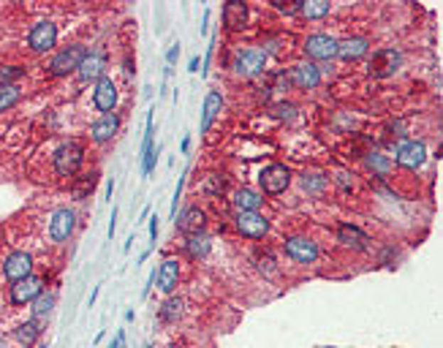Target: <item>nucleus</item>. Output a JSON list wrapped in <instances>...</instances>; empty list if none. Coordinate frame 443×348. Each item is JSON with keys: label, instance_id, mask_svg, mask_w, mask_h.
<instances>
[{"label": "nucleus", "instance_id": "5701e85b", "mask_svg": "<svg viewBox=\"0 0 443 348\" xmlns=\"http://www.w3.org/2000/svg\"><path fill=\"white\" fill-rule=\"evenodd\" d=\"M223 109V95L218 90L207 93V98H204V109H201V125L199 131L201 134H207L210 131V125H213V120L218 117V112Z\"/></svg>", "mask_w": 443, "mask_h": 348}, {"label": "nucleus", "instance_id": "a878e982", "mask_svg": "<svg viewBox=\"0 0 443 348\" xmlns=\"http://www.w3.org/2000/svg\"><path fill=\"white\" fill-rule=\"evenodd\" d=\"M210 237L207 234H191L188 237V243H185V251H188V256L193 258H204L207 253H210Z\"/></svg>", "mask_w": 443, "mask_h": 348}, {"label": "nucleus", "instance_id": "f704fd0d", "mask_svg": "<svg viewBox=\"0 0 443 348\" xmlns=\"http://www.w3.org/2000/svg\"><path fill=\"white\" fill-rule=\"evenodd\" d=\"M204 191H207V194H213V196H220V194L226 191V180H220L218 174H210L207 182H204Z\"/></svg>", "mask_w": 443, "mask_h": 348}, {"label": "nucleus", "instance_id": "2eb2a0df", "mask_svg": "<svg viewBox=\"0 0 443 348\" xmlns=\"http://www.w3.org/2000/svg\"><path fill=\"white\" fill-rule=\"evenodd\" d=\"M92 104L98 112H114V106H117V88H114V82L109 79V76H101L98 82H95V90H92Z\"/></svg>", "mask_w": 443, "mask_h": 348}, {"label": "nucleus", "instance_id": "7c9ffc66", "mask_svg": "<svg viewBox=\"0 0 443 348\" xmlns=\"http://www.w3.org/2000/svg\"><path fill=\"white\" fill-rule=\"evenodd\" d=\"M180 313H183V300H180V297H171V300L164 302L158 316H161V321H177Z\"/></svg>", "mask_w": 443, "mask_h": 348}, {"label": "nucleus", "instance_id": "6e6552de", "mask_svg": "<svg viewBox=\"0 0 443 348\" xmlns=\"http://www.w3.org/2000/svg\"><path fill=\"white\" fill-rule=\"evenodd\" d=\"M305 55L310 60H332L337 58V38L326 33H316L305 41Z\"/></svg>", "mask_w": 443, "mask_h": 348}, {"label": "nucleus", "instance_id": "39448f33", "mask_svg": "<svg viewBox=\"0 0 443 348\" xmlns=\"http://www.w3.org/2000/svg\"><path fill=\"white\" fill-rule=\"evenodd\" d=\"M28 44H31L33 52H49L52 46L58 44V25L49 22V19H41L31 28V36H28Z\"/></svg>", "mask_w": 443, "mask_h": 348}, {"label": "nucleus", "instance_id": "4468645a", "mask_svg": "<svg viewBox=\"0 0 443 348\" xmlns=\"http://www.w3.org/2000/svg\"><path fill=\"white\" fill-rule=\"evenodd\" d=\"M77 76L82 82H98L101 76H107V55L101 49H92L85 55V60L79 65Z\"/></svg>", "mask_w": 443, "mask_h": 348}, {"label": "nucleus", "instance_id": "f3484780", "mask_svg": "<svg viewBox=\"0 0 443 348\" xmlns=\"http://www.w3.org/2000/svg\"><path fill=\"white\" fill-rule=\"evenodd\" d=\"M174 226H177V231H183V234H201L204 231V226H207V215H204V210H199V207H185L177 218H174Z\"/></svg>", "mask_w": 443, "mask_h": 348}, {"label": "nucleus", "instance_id": "412c9836", "mask_svg": "<svg viewBox=\"0 0 443 348\" xmlns=\"http://www.w3.org/2000/svg\"><path fill=\"white\" fill-rule=\"evenodd\" d=\"M155 280H158V288H161L164 294H171V291L177 288V280H180V264H177L174 258H166V261L161 264V270L155 273Z\"/></svg>", "mask_w": 443, "mask_h": 348}, {"label": "nucleus", "instance_id": "c9c22d12", "mask_svg": "<svg viewBox=\"0 0 443 348\" xmlns=\"http://www.w3.org/2000/svg\"><path fill=\"white\" fill-rule=\"evenodd\" d=\"M272 112H275V117H280V120H291L297 109L291 104H277V106H272Z\"/></svg>", "mask_w": 443, "mask_h": 348}, {"label": "nucleus", "instance_id": "b1692460", "mask_svg": "<svg viewBox=\"0 0 443 348\" xmlns=\"http://www.w3.org/2000/svg\"><path fill=\"white\" fill-rule=\"evenodd\" d=\"M41 332H44V321H25V324H19L14 329V337L16 343H22V346H33L38 337H41Z\"/></svg>", "mask_w": 443, "mask_h": 348}, {"label": "nucleus", "instance_id": "a211bd4d", "mask_svg": "<svg viewBox=\"0 0 443 348\" xmlns=\"http://www.w3.org/2000/svg\"><path fill=\"white\" fill-rule=\"evenodd\" d=\"M289 79H291V85H297V88H302V90H313V88L321 85V71H319V65H313V63H299V65L291 68Z\"/></svg>", "mask_w": 443, "mask_h": 348}, {"label": "nucleus", "instance_id": "0eeeda50", "mask_svg": "<svg viewBox=\"0 0 443 348\" xmlns=\"http://www.w3.org/2000/svg\"><path fill=\"white\" fill-rule=\"evenodd\" d=\"M28 275H33V256L25 253V251H14L9 253V258L3 261V278L9 283H16V280H25Z\"/></svg>", "mask_w": 443, "mask_h": 348}, {"label": "nucleus", "instance_id": "6ab92c4d", "mask_svg": "<svg viewBox=\"0 0 443 348\" xmlns=\"http://www.w3.org/2000/svg\"><path fill=\"white\" fill-rule=\"evenodd\" d=\"M370 44H367V38L362 36H353V38H343V41H337V58H343L346 63H353L359 60V58H365Z\"/></svg>", "mask_w": 443, "mask_h": 348}, {"label": "nucleus", "instance_id": "c756f323", "mask_svg": "<svg viewBox=\"0 0 443 348\" xmlns=\"http://www.w3.org/2000/svg\"><path fill=\"white\" fill-rule=\"evenodd\" d=\"M302 188H305L307 194H316V196H319V194H324V191H326V177H324V174H316V172H310V174H302Z\"/></svg>", "mask_w": 443, "mask_h": 348}, {"label": "nucleus", "instance_id": "f257e3e1", "mask_svg": "<svg viewBox=\"0 0 443 348\" xmlns=\"http://www.w3.org/2000/svg\"><path fill=\"white\" fill-rule=\"evenodd\" d=\"M82 161H85V150H82V144H77V142H65L52 155L55 172L60 177H74L79 169H82Z\"/></svg>", "mask_w": 443, "mask_h": 348}, {"label": "nucleus", "instance_id": "f8f14e48", "mask_svg": "<svg viewBox=\"0 0 443 348\" xmlns=\"http://www.w3.org/2000/svg\"><path fill=\"white\" fill-rule=\"evenodd\" d=\"M237 228H240L242 237L261 240L269 231V221L261 212H237Z\"/></svg>", "mask_w": 443, "mask_h": 348}, {"label": "nucleus", "instance_id": "aec40b11", "mask_svg": "<svg viewBox=\"0 0 443 348\" xmlns=\"http://www.w3.org/2000/svg\"><path fill=\"white\" fill-rule=\"evenodd\" d=\"M245 22H247V6L242 0H229L223 6V25L229 31H242Z\"/></svg>", "mask_w": 443, "mask_h": 348}, {"label": "nucleus", "instance_id": "ddd939ff", "mask_svg": "<svg viewBox=\"0 0 443 348\" xmlns=\"http://www.w3.org/2000/svg\"><path fill=\"white\" fill-rule=\"evenodd\" d=\"M283 248H286V256L299 261V264H313L319 258V245L307 237H289Z\"/></svg>", "mask_w": 443, "mask_h": 348}, {"label": "nucleus", "instance_id": "4be33fe9", "mask_svg": "<svg viewBox=\"0 0 443 348\" xmlns=\"http://www.w3.org/2000/svg\"><path fill=\"white\" fill-rule=\"evenodd\" d=\"M337 243H343L346 248H353V251H365L370 237H367L362 228L351 226V223H343L337 228Z\"/></svg>", "mask_w": 443, "mask_h": 348}, {"label": "nucleus", "instance_id": "37998d69", "mask_svg": "<svg viewBox=\"0 0 443 348\" xmlns=\"http://www.w3.org/2000/svg\"><path fill=\"white\" fill-rule=\"evenodd\" d=\"M0 348H6V343H3V337H0Z\"/></svg>", "mask_w": 443, "mask_h": 348}, {"label": "nucleus", "instance_id": "1a4fd4ad", "mask_svg": "<svg viewBox=\"0 0 443 348\" xmlns=\"http://www.w3.org/2000/svg\"><path fill=\"white\" fill-rule=\"evenodd\" d=\"M74 226H77V215H74V210L60 207V210L52 215V221H49V237H52L55 243H68V237L74 234Z\"/></svg>", "mask_w": 443, "mask_h": 348}, {"label": "nucleus", "instance_id": "ea45409f", "mask_svg": "<svg viewBox=\"0 0 443 348\" xmlns=\"http://www.w3.org/2000/svg\"><path fill=\"white\" fill-rule=\"evenodd\" d=\"M114 221H117V210L112 207V221H109V228H107L109 240H112V237H114V231H117V223H114Z\"/></svg>", "mask_w": 443, "mask_h": 348}, {"label": "nucleus", "instance_id": "e433bc0d", "mask_svg": "<svg viewBox=\"0 0 443 348\" xmlns=\"http://www.w3.org/2000/svg\"><path fill=\"white\" fill-rule=\"evenodd\" d=\"M272 3H275V9L286 11V14H297V11H299V6H302V0H291V3H283V0H272Z\"/></svg>", "mask_w": 443, "mask_h": 348}, {"label": "nucleus", "instance_id": "473e14b6", "mask_svg": "<svg viewBox=\"0 0 443 348\" xmlns=\"http://www.w3.org/2000/svg\"><path fill=\"white\" fill-rule=\"evenodd\" d=\"M22 76H25V68H19V65H3V68H0V88L14 85Z\"/></svg>", "mask_w": 443, "mask_h": 348}, {"label": "nucleus", "instance_id": "f03ea898", "mask_svg": "<svg viewBox=\"0 0 443 348\" xmlns=\"http://www.w3.org/2000/svg\"><path fill=\"white\" fill-rule=\"evenodd\" d=\"M85 55H87V49H85L82 44L63 46L60 52L52 58V63H49V74L65 76V74H71V71H79V65H82V60H85Z\"/></svg>", "mask_w": 443, "mask_h": 348}, {"label": "nucleus", "instance_id": "79ce46f5", "mask_svg": "<svg viewBox=\"0 0 443 348\" xmlns=\"http://www.w3.org/2000/svg\"><path fill=\"white\" fill-rule=\"evenodd\" d=\"M191 74H196L199 71V58H191V68H188Z\"/></svg>", "mask_w": 443, "mask_h": 348}, {"label": "nucleus", "instance_id": "2f4dec72", "mask_svg": "<svg viewBox=\"0 0 443 348\" xmlns=\"http://www.w3.org/2000/svg\"><path fill=\"white\" fill-rule=\"evenodd\" d=\"M367 167L373 169V172H375V174H389V169H392V161H389V158H386V155H381V152H370V155H367Z\"/></svg>", "mask_w": 443, "mask_h": 348}, {"label": "nucleus", "instance_id": "423d86ee", "mask_svg": "<svg viewBox=\"0 0 443 348\" xmlns=\"http://www.w3.org/2000/svg\"><path fill=\"white\" fill-rule=\"evenodd\" d=\"M41 294H44V278L41 275H28L25 280L11 283V305H31Z\"/></svg>", "mask_w": 443, "mask_h": 348}, {"label": "nucleus", "instance_id": "bb28decb", "mask_svg": "<svg viewBox=\"0 0 443 348\" xmlns=\"http://www.w3.org/2000/svg\"><path fill=\"white\" fill-rule=\"evenodd\" d=\"M299 14L307 16V19H321V16L329 14V3L326 0H302Z\"/></svg>", "mask_w": 443, "mask_h": 348}, {"label": "nucleus", "instance_id": "cd10ccee", "mask_svg": "<svg viewBox=\"0 0 443 348\" xmlns=\"http://www.w3.org/2000/svg\"><path fill=\"white\" fill-rule=\"evenodd\" d=\"M31 305H33V318L36 321H46L49 313H52V307H55V294H41Z\"/></svg>", "mask_w": 443, "mask_h": 348}, {"label": "nucleus", "instance_id": "58836bf2", "mask_svg": "<svg viewBox=\"0 0 443 348\" xmlns=\"http://www.w3.org/2000/svg\"><path fill=\"white\" fill-rule=\"evenodd\" d=\"M177 58H180V44H174L171 49L166 52V60H169V65H174L177 63Z\"/></svg>", "mask_w": 443, "mask_h": 348}, {"label": "nucleus", "instance_id": "9d476101", "mask_svg": "<svg viewBox=\"0 0 443 348\" xmlns=\"http://www.w3.org/2000/svg\"><path fill=\"white\" fill-rule=\"evenodd\" d=\"M427 161V147L416 139H405L397 144V164L402 169H419Z\"/></svg>", "mask_w": 443, "mask_h": 348}, {"label": "nucleus", "instance_id": "9b49d317", "mask_svg": "<svg viewBox=\"0 0 443 348\" xmlns=\"http://www.w3.org/2000/svg\"><path fill=\"white\" fill-rule=\"evenodd\" d=\"M400 63H402V55L397 49H378L373 55V63H370V76H375V79L392 76L400 68Z\"/></svg>", "mask_w": 443, "mask_h": 348}, {"label": "nucleus", "instance_id": "c85d7f7f", "mask_svg": "<svg viewBox=\"0 0 443 348\" xmlns=\"http://www.w3.org/2000/svg\"><path fill=\"white\" fill-rule=\"evenodd\" d=\"M19 98H22V90H19L16 85H6V88H0V115H3V112H9L11 106L19 104Z\"/></svg>", "mask_w": 443, "mask_h": 348}, {"label": "nucleus", "instance_id": "20e7f679", "mask_svg": "<svg viewBox=\"0 0 443 348\" xmlns=\"http://www.w3.org/2000/svg\"><path fill=\"white\" fill-rule=\"evenodd\" d=\"M264 65H267V52L264 49H240L234 55V71L245 76V79L261 74Z\"/></svg>", "mask_w": 443, "mask_h": 348}, {"label": "nucleus", "instance_id": "a19ab883", "mask_svg": "<svg viewBox=\"0 0 443 348\" xmlns=\"http://www.w3.org/2000/svg\"><path fill=\"white\" fill-rule=\"evenodd\" d=\"M150 237H153V243H155V237H158V215L150 218Z\"/></svg>", "mask_w": 443, "mask_h": 348}, {"label": "nucleus", "instance_id": "7ed1b4c3", "mask_svg": "<svg viewBox=\"0 0 443 348\" xmlns=\"http://www.w3.org/2000/svg\"><path fill=\"white\" fill-rule=\"evenodd\" d=\"M259 182H261V191L267 196H280L291 185V169L283 167V164H272V167H267L259 174Z\"/></svg>", "mask_w": 443, "mask_h": 348}, {"label": "nucleus", "instance_id": "a18cd8bd", "mask_svg": "<svg viewBox=\"0 0 443 348\" xmlns=\"http://www.w3.org/2000/svg\"><path fill=\"white\" fill-rule=\"evenodd\" d=\"M144 348H150V346H144Z\"/></svg>", "mask_w": 443, "mask_h": 348}, {"label": "nucleus", "instance_id": "c03bdc74", "mask_svg": "<svg viewBox=\"0 0 443 348\" xmlns=\"http://www.w3.org/2000/svg\"><path fill=\"white\" fill-rule=\"evenodd\" d=\"M33 348H46V346H33Z\"/></svg>", "mask_w": 443, "mask_h": 348}, {"label": "nucleus", "instance_id": "4c0bfd02", "mask_svg": "<svg viewBox=\"0 0 443 348\" xmlns=\"http://www.w3.org/2000/svg\"><path fill=\"white\" fill-rule=\"evenodd\" d=\"M272 264H275V261H272L269 256H267V258H259V270H261V273H269V275H272V273H275V267H272Z\"/></svg>", "mask_w": 443, "mask_h": 348}, {"label": "nucleus", "instance_id": "dca6fc26", "mask_svg": "<svg viewBox=\"0 0 443 348\" xmlns=\"http://www.w3.org/2000/svg\"><path fill=\"white\" fill-rule=\"evenodd\" d=\"M117 131H120V115H117V112L101 115V117L90 125V137H92V142H98V144H107V142H112Z\"/></svg>", "mask_w": 443, "mask_h": 348}, {"label": "nucleus", "instance_id": "393cba45", "mask_svg": "<svg viewBox=\"0 0 443 348\" xmlns=\"http://www.w3.org/2000/svg\"><path fill=\"white\" fill-rule=\"evenodd\" d=\"M234 207H237V212H259L261 207V194H256V191H250V188H240L237 194H234Z\"/></svg>", "mask_w": 443, "mask_h": 348}, {"label": "nucleus", "instance_id": "72a5a7b5", "mask_svg": "<svg viewBox=\"0 0 443 348\" xmlns=\"http://www.w3.org/2000/svg\"><path fill=\"white\" fill-rule=\"evenodd\" d=\"M95 182H98V174H87V177H82L79 185L74 188V196L87 199V194H92V188H95Z\"/></svg>", "mask_w": 443, "mask_h": 348}]
</instances>
